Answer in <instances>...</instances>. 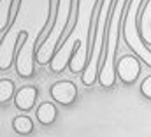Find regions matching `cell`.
<instances>
[{
  "mask_svg": "<svg viewBox=\"0 0 151 137\" xmlns=\"http://www.w3.org/2000/svg\"><path fill=\"white\" fill-rule=\"evenodd\" d=\"M118 2L119 0H109L107 4V18L102 32V44L99 51V62H100V70H99V83L104 90H113L116 86L118 76H116V58H118V42L121 35V25L125 19V14L130 11L134 0H125L119 7L118 12Z\"/></svg>",
  "mask_w": 151,
  "mask_h": 137,
  "instance_id": "6da1fadb",
  "label": "cell"
},
{
  "mask_svg": "<svg viewBox=\"0 0 151 137\" xmlns=\"http://www.w3.org/2000/svg\"><path fill=\"white\" fill-rule=\"evenodd\" d=\"M106 5V0H95L93 9H91V16H90V25H88V37H86V53L83 58L84 68L81 72V83L88 88H91L97 81H99V70L100 63L99 58H95V48H97V34H99V21H100V14L102 9Z\"/></svg>",
  "mask_w": 151,
  "mask_h": 137,
  "instance_id": "7a4b0ae2",
  "label": "cell"
},
{
  "mask_svg": "<svg viewBox=\"0 0 151 137\" xmlns=\"http://www.w3.org/2000/svg\"><path fill=\"white\" fill-rule=\"evenodd\" d=\"M28 37L30 34L27 30H19L16 35V40H14V46H16V72L19 77L23 79H30L35 76V67H34V60H35V49H34V44L32 46H27L28 42Z\"/></svg>",
  "mask_w": 151,
  "mask_h": 137,
  "instance_id": "3957f363",
  "label": "cell"
},
{
  "mask_svg": "<svg viewBox=\"0 0 151 137\" xmlns=\"http://www.w3.org/2000/svg\"><path fill=\"white\" fill-rule=\"evenodd\" d=\"M141 72H142V65H141V58L137 55L128 53V55L116 58V76L125 86L135 84L141 77Z\"/></svg>",
  "mask_w": 151,
  "mask_h": 137,
  "instance_id": "277c9868",
  "label": "cell"
},
{
  "mask_svg": "<svg viewBox=\"0 0 151 137\" xmlns=\"http://www.w3.org/2000/svg\"><path fill=\"white\" fill-rule=\"evenodd\" d=\"M49 97H51V100L60 104L62 107H69L79 99V92H77L76 83L69 81V79H62L49 86Z\"/></svg>",
  "mask_w": 151,
  "mask_h": 137,
  "instance_id": "5b68a950",
  "label": "cell"
},
{
  "mask_svg": "<svg viewBox=\"0 0 151 137\" xmlns=\"http://www.w3.org/2000/svg\"><path fill=\"white\" fill-rule=\"evenodd\" d=\"M79 7H81V0H70V4H69V14H67V23H65L63 30L60 32L58 39H56V42H55L53 56L63 51V46H65L67 39L72 35L74 28L77 27V19H79Z\"/></svg>",
  "mask_w": 151,
  "mask_h": 137,
  "instance_id": "8992f818",
  "label": "cell"
},
{
  "mask_svg": "<svg viewBox=\"0 0 151 137\" xmlns=\"http://www.w3.org/2000/svg\"><path fill=\"white\" fill-rule=\"evenodd\" d=\"M58 14H60V0H49L47 19H46L44 27L40 28V32L35 35V40H34V49H35V51H37L46 40H49V35L55 30V25H56V21H58Z\"/></svg>",
  "mask_w": 151,
  "mask_h": 137,
  "instance_id": "52a82bcc",
  "label": "cell"
},
{
  "mask_svg": "<svg viewBox=\"0 0 151 137\" xmlns=\"http://www.w3.org/2000/svg\"><path fill=\"white\" fill-rule=\"evenodd\" d=\"M39 99V88L34 86V84H25L21 88H18L16 95H14V105L18 111L21 112H30L34 107H35V102Z\"/></svg>",
  "mask_w": 151,
  "mask_h": 137,
  "instance_id": "ba28073f",
  "label": "cell"
},
{
  "mask_svg": "<svg viewBox=\"0 0 151 137\" xmlns=\"http://www.w3.org/2000/svg\"><path fill=\"white\" fill-rule=\"evenodd\" d=\"M56 116H58V109L55 105V100L53 102H40L35 109V118L40 125L44 127H51L55 121H56Z\"/></svg>",
  "mask_w": 151,
  "mask_h": 137,
  "instance_id": "9c48e42d",
  "label": "cell"
},
{
  "mask_svg": "<svg viewBox=\"0 0 151 137\" xmlns=\"http://www.w3.org/2000/svg\"><path fill=\"white\" fill-rule=\"evenodd\" d=\"M21 4H23V0H11L9 9H7V23H4L2 28H0V37H2V40L7 39L9 30H11L12 25L16 23V18H18V14H19V11H21Z\"/></svg>",
  "mask_w": 151,
  "mask_h": 137,
  "instance_id": "30bf717a",
  "label": "cell"
},
{
  "mask_svg": "<svg viewBox=\"0 0 151 137\" xmlns=\"http://www.w3.org/2000/svg\"><path fill=\"white\" fill-rule=\"evenodd\" d=\"M12 130L18 136H30L34 132V120L30 116H27V112L14 116L12 118Z\"/></svg>",
  "mask_w": 151,
  "mask_h": 137,
  "instance_id": "8fae6325",
  "label": "cell"
},
{
  "mask_svg": "<svg viewBox=\"0 0 151 137\" xmlns=\"http://www.w3.org/2000/svg\"><path fill=\"white\" fill-rule=\"evenodd\" d=\"M16 86L11 79L7 77H0V102L4 104H9L11 100H14V95H16Z\"/></svg>",
  "mask_w": 151,
  "mask_h": 137,
  "instance_id": "7c38bea8",
  "label": "cell"
},
{
  "mask_svg": "<svg viewBox=\"0 0 151 137\" xmlns=\"http://www.w3.org/2000/svg\"><path fill=\"white\" fill-rule=\"evenodd\" d=\"M141 95L146 99V100H151V72L142 79V83H141Z\"/></svg>",
  "mask_w": 151,
  "mask_h": 137,
  "instance_id": "4fadbf2b",
  "label": "cell"
}]
</instances>
